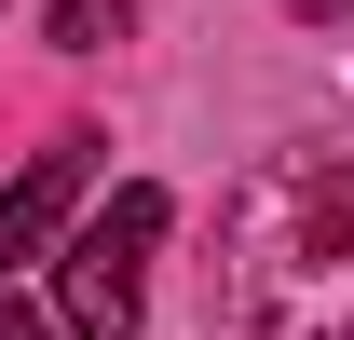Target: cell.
I'll return each instance as SVG.
<instances>
[{"label":"cell","instance_id":"obj_1","mask_svg":"<svg viewBox=\"0 0 354 340\" xmlns=\"http://www.w3.org/2000/svg\"><path fill=\"white\" fill-rule=\"evenodd\" d=\"M341 258H354V164L300 150L232 191V340H341Z\"/></svg>","mask_w":354,"mask_h":340},{"label":"cell","instance_id":"obj_2","mask_svg":"<svg viewBox=\"0 0 354 340\" xmlns=\"http://www.w3.org/2000/svg\"><path fill=\"white\" fill-rule=\"evenodd\" d=\"M150 245H164V191L123 177L109 218H82L68 258H55V327L68 340H136V313H150Z\"/></svg>","mask_w":354,"mask_h":340},{"label":"cell","instance_id":"obj_3","mask_svg":"<svg viewBox=\"0 0 354 340\" xmlns=\"http://www.w3.org/2000/svg\"><path fill=\"white\" fill-rule=\"evenodd\" d=\"M82 177H95V150H82V136H68V150H41V164H28V177H14V191H0V272L55 245V218L82 205Z\"/></svg>","mask_w":354,"mask_h":340},{"label":"cell","instance_id":"obj_4","mask_svg":"<svg viewBox=\"0 0 354 340\" xmlns=\"http://www.w3.org/2000/svg\"><path fill=\"white\" fill-rule=\"evenodd\" d=\"M123 28H136L123 0H55V41H68V55H109Z\"/></svg>","mask_w":354,"mask_h":340},{"label":"cell","instance_id":"obj_5","mask_svg":"<svg viewBox=\"0 0 354 340\" xmlns=\"http://www.w3.org/2000/svg\"><path fill=\"white\" fill-rule=\"evenodd\" d=\"M0 340H68V327H41V313H28V299H0Z\"/></svg>","mask_w":354,"mask_h":340},{"label":"cell","instance_id":"obj_6","mask_svg":"<svg viewBox=\"0 0 354 340\" xmlns=\"http://www.w3.org/2000/svg\"><path fill=\"white\" fill-rule=\"evenodd\" d=\"M286 14H354V0H286Z\"/></svg>","mask_w":354,"mask_h":340}]
</instances>
